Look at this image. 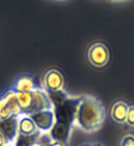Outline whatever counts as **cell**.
Segmentation results:
<instances>
[{"instance_id": "6da1fadb", "label": "cell", "mask_w": 134, "mask_h": 146, "mask_svg": "<svg viewBox=\"0 0 134 146\" xmlns=\"http://www.w3.org/2000/svg\"><path fill=\"white\" fill-rule=\"evenodd\" d=\"M106 119V108L97 97L81 96L76 116V126L86 133H96Z\"/></svg>"}, {"instance_id": "7a4b0ae2", "label": "cell", "mask_w": 134, "mask_h": 146, "mask_svg": "<svg viewBox=\"0 0 134 146\" xmlns=\"http://www.w3.org/2000/svg\"><path fill=\"white\" fill-rule=\"evenodd\" d=\"M50 99L52 102V109L55 113L57 124H62L71 127L76 126V116L77 109L81 102V96L72 97L63 90L49 93Z\"/></svg>"}, {"instance_id": "3957f363", "label": "cell", "mask_w": 134, "mask_h": 146, "mask_svg": "<svg viewBox=\"0 0 134 146\" xmlns=\"http://www.w3.org/2000/svg\"><path fill=\"white\" fill-rule=\"evenodd\" d=\"M16 98L21 108V114L31 115L45 109H52V102L43 88H37L27 93H16Z\"/></svg>"}, {"instance_id": "277c9868", "label": "cell", "mask_w": 134, "mask_h": 146, "mask_svg": "<svg viewBox=\"0 0 134 146\" xmlns=\"http://www.w3.org/2000/svg\"><path fill=\"white\" fill-rule=\"evenodd\" d=\"M87 60L93 67L104 68L111 61L109 47L103 42H93L87 51Z\"/></svg>"}, {"instance_id": "5b68a950", "label": "cell", "mask_w": 134, "mask_h": 146, "mask_svg": "<svg viewBox=\"0 0 134 146\" xmlns=\"http://www.w3.org/2000/svg\"><path fill=\"white\" fill-rule=\"evenodd\" d=\"M42 88L47 93L60 92L65 89V77L59 69L51 68L43 73Z\"/></svg>"}, {"instance_id": "8992f818", "label": "cell", "mask_w": 134, "mask_h": 146, "mask_svg": "<svg viewBox=\"0 0 134 146\" xmlns=\"http://www.w3.org/2000/svg\"><path fill=\"white\" fill-rule=\"evenodd\" d=\"M30 116L35 121L37 129L41 131V133H50V130L52 129L56 123L53 109H45V110L34 113V114H31Z\"/></svg>"}, {"instance_id": "52a82bcc", "label": "cell", "mask_w": 134, "mask_h": 146, "mask_svg": "<svg viewBox=\"0 0 134 146\" xmlns=\"http://www.w3.org/2000/svg\"><path fill=\"white\" fill-rule=\"evenodd\" d=\"M17 121L19 116H11L9 119H0V131L5 135L10 144H15L17 136H19V129H17Z\"/></svg>"}, {"instance_id": "ba28073f", "label": "cell", "mask_w": 134, "mask_h": 146, "mask_svg": "<svg viewBox=\"0 0 134 146\" xmlns=\"http://www.w3.org/2000/svg\"><path fill=\"white\" fill-rule=\"evenodd\" d=\"M17 129H19V136H40L41 135V131L37 129L30 115L21 114L19 116Z\"/></svg>"}, {"instance_id": "9c48e42d", "label": "cell", "mask_w": 134, "mask_h": 146, "mask_svg": "<svg viewBox=\"0 0 134 146\" xmlns=\"http://www.w3.org/2000/svg\"><path fill=\"white\" fill-rule=\"evenodd\" d=\"M11 89L15 93H27L37 89V86H36L34 76L25 73V74H20L19 77H16L11 86Z\"/></svg>"}, {"instance_id": "30bf717a", "label": "cell", "mask_w": 134, "mask_h": 146, "mask_svg": "<svg viewBox=\"0 0 134 146\" xmlns=\"http://www.w3.org/2000/svg\"><path fill=\"white\" fill-rule=\"evenodd\" d=\"M72 130L73 127L71 126H67V125H62V124H57L55 123V125L51 130H50V137L55 141H61L63 144H68L71 140V134H72Z\"/></svg>"}, {"instance_id": "8fae6325", "label": "cell", "mask_w": 134, "mask_h": 146, "mask_svg": "<svg viewBox=\"0 0 134 146\" xmlns=\"http://www.w3.org/2000/svg\"><path fill=\"white\" fill-rule=\"evenodd\" d=\"M128 109H129V105L124 103V102H121V100L115 102V103L112 104L111 110H109L111 118L118 124H124L127 120Z\"/></svg>"}, {"instance_id": "7c38bea8", "label": "cell", "mask_w": 134, "mask_h": 146, "mask_svg": "<svg viewBox=\"0 0 134 146\" xmlns=\"http://www.w3.org/2000/svg\"><path fill=\"white\" fill-rule=\"evenodd\" d=\"M14 116L13 111H11V108L6 100V97L4 93L0 94V119H9Z\"/></svg>"}, {"instance_id": "4fadbf2b", "label": "cell", "mask_w": 134, "mask_h": 146, "mask_svg": "<svg viewBox=\"0 0 134 146\" xmlns=\"http://www.w3.org/2000/svg\"><path fill=\"white\" fill-rule=\"evenodd\" d=\"M121 146H134V134H125L121 140Z\"/></svg>"}, {"instance_id": "5bb4252c", "label": "cell", "mask_w": 134, "mask_h": 146, "mask_svg": "<svg viewBox=\"0 0 134 146\" xmlns=\"http://www.w3.org/2000/svg\"><path fill=\"white\" fill-rule=\"evenodd\" d=\"M125 123L128 124L129 126L134 127V104L133 105H129V109H128V114H127V120Z\"/></svg>"}, {"instance_id": "9a60e30c", "label": "cell", "mask_w": 134, "mask_h": 146, "mask_svg": "<svg viewBox=\"0 0 134 146\" xmlns=\"http://www.w3.org/2000/svg\"><path fill=\"white\" fill-rule=\"evenodd\" d=\"M8 144H10V142L8 141V139L5 137V135L0 131V146H6Z\"/></svg>"}, {"instance_id": "2e32d148", "label": "cell", "mask_w": 134, "mask_h": 146, "mask_svg": "<svg viewBox=\"0 0 134 146\" xmlns=\"http://www.w3.org/2000/svg\"><path fill=\"white\" fill-rule=\"evenodd\" d=\"M79 146H103L102 144H99V142H93V141H88V142H83Z\"/></svg>"}, {"instance_id": "e0dca14e", "label": "cell", "mask_w": 134, "mask_h": 146, "mask_svg": "<svg viewBox=\"0 0 134 146\" xmlns=\"http://www.w3.org/2000/svg\"><path fill=\"white\" fill-rule=\"evenodd\" d=\"M30 146H41V145H39V144H37V142H35V144H31Z\"/></svg>"}, {"instance_id": "ac0fdd59", "label": "cell", "mask_w": 134, "mask_h": 146, "mask_svg": "<svg viewBox=\"0 0 134 146\" xmlns=\"http://www.w3.org/2000/svg\"><path fill=\"white\" fill-rule=\"evenodd\" d=\"M109 1H123V0H109Z\"/></svg>"}, {"instance_id": "d6986e66", "label": "cell", "mask_w": 134, "mask_h": 146, "mask_svg": "<svg viewBox=\"0 0 134 146\" xmlns=\"http://www.w3.org/2000/svg\"><path fill=\"white\" fill-rule=\"evenodd\" d=\"M6 146H15V144H8Z\"/></svg>"}]
</instances>
